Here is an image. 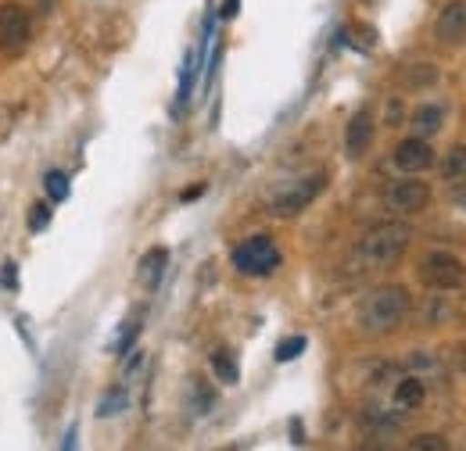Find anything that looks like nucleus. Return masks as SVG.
Masks as SVG:
<instances>
[{
	"label": "nucleus",
	"mask_w": 466,
	"mask_h": 451,
	"mask_svg": "<svg viewBox=\"0 0 466 451\" xmlns=\"http://www.w3.org/2000/svg\"><path fill=\"white\" fill-rule=\"evenodd\" d=\"M47 223H51V208L47 205H33L29 208V229L40 233V229H47Z\"/></svg>",
	"instance_id": "nucleus-21"
},
{
	"label": "nucleus",
	"mask_w": 466,
	"mask_h": 451,
	"mask_svg": "<svg viewBox=\"0 0 466 451\" xmlns=\"http://www.w3.org/2000/svg\"><path fill=\"white\" fill-rule=\"evenodd\" d=\"M409 448L412 451H449V445H445V437H438V434H420V437L409 441Z\"/></svg>",
	"instance_id": "nucleus-20"
},
{
	"label": "nucleus",
	"mask_w": 466,
	"mask_h": 451,
	"mask_svg": "<svg viewBox=\"0 0 466 451\" xmlns=\"http://www.w3.org/2000/svg\"><path fill=\"white\" fill-rule=\"evenodd\" d=\"M137 330H140V323H137V319H133V323H126V330H122V337H118V351H126V347H129V344H133V337H137Z\"/></svg>",
	"instance_id": "nucleus-23"
},
{
	"label": "nucleus",
	"mask_w": 466,
	"mask_h": 451,
	"mask_svg": "<svg viewBox=\"0 0 466 451\" xmlns=\"http://www.w3.org/2000/svg\"><path fill=\"white\" fill-rule=\"evenodd\" d=\"M212 373H216L223 384H237L240 369H237V358H233V351H227V347L212 351Z\"/></svg>",
	"instance_id": "nucleus-14"
},
{
	"label": "nucleus",
	"mask_w": 466,
	"mask_h": 451,
	"mask_svg": "<svg viewBox=\"0 0 466 451\" xmlns=\"http://www.w3.org/2000/svg\"><path fill=\"white\" fill-rule=\"evenodd\" d=\"M427 201H431V186L420 183V179H399V183H391L388 194H384L388 212H399V215H412V212L427 208Z\"/></svg>",
	"instance_id": "nucleus-7"
},
{
	"label": "nucleus",
	"mask_w": 466,
	"mask_h": 451,
	"mask_svg": "<svg viewBox=\"0 0 466 451\" xmlns=\"http://www.w3.org/2000/svg\"><path fill=\"white\" fill-rule=\"evenodd\" d=\"M420 276H423V283H431L434 290H456V286L466 283V266L456 255H449V251H434V255L423 258Z\"/></svg>",
	"instance_id": "nucleus-6"
},
{
	"label": "nucleus",
	"mask_w": 466,
	"mask_h": 451,
	"mask_svg": "<svg viewBox=\"0 0 466 451\" xmlns=\"http://www.w3.org/2000/svg\"><path fill=\"white\" fill-rule=\"evenodd\" d=\"M323 186H327V175H323V172H312V175H301V179H294V183H284V186L273 194V201H269V215L291 219L298 212H305V208L323 194Z\"/></svg>",
	"instance_id": "nucleus-3"
},
{
	"label": "nucleus",
	"mask_w": 466,
	"mask_h": 451,
	"mask_svg": "<svg viewBox=\"0 0 466 451\" xmlns=\"http://www.w3.org/2000/svg\"><path fill=\"white\" fill-rule=\"evenodd\" d=\"M409 236H412V229L406 223H377L351 251V269L355 273H377V269L395 266L406 255Z\"/></svg>",
	"instance_id": "nucleus-2"
},
{
	"label": "nucleus",
	"mask_w": 466,
	"mask_h": 451,
	"mask_svg": "<svg viewBox=\"0 0 466 451\" xmlns=\"http://www.w3.org/2000/svg\"><path fill=\"white\" fill-rule=\"evenodd\" d=\"M409 316V290L399 283H384L377 290H370L359 308H355V326L366 337H384L391 330H399Z\"/></svg>",
	"instance_id": "nucleus-1"
},
{
	"label": "nucleus",
	"mask_w": 466,
	"mask_h": 451,
	"mask_svg": "<svg viewBox=\"0 0 466 451\" xmlns=\"http://www.w3.org/2000/svg\"><path fill=\"white\" fill-rule=\"evenodd\" d=\"M126 405H129V395H126V387H112L108 395L97 401V416H105V419H108V416H118Z\"/></svg>",
	"instance_id": "nucleus-16"
},
{
	"label": "nucleus",
	"mask_w": 466,
	"mask_h": 451,
	"mask_svg": "<svg viewBox=\"0 0 466 451\" xmlns=\"http://www.w3.org/2000/svg\"><path fill=\"white\" fill-rule=\"evenodd\" d=\"M201 194H205V186H194V190H183L179 197H183V201H194V197H201Z\"/></svg>",
	"instance_id": "nucleus-25"
},
{
	"label": "nucleus",
	"mask_w": 466,
	"mask_h": 451,
	"mask_svg": "<svg viewBox=\"0 0 466 451\" xmlns=\"http://www.w3.org/2000/svg\"><path fill=\"white\" fill-rule=\"evenodd\" d=\"M166 269H169V251L166 247H151L144 258H140V266H137V276L140 283L147 286V290H155L162 276H166Z\"/></svg>",
	"instance_id": "nucleus-11"
},
{
	"label": "nucleus",
	"mask_w": 466,
	"mask_h": 451,
	"mask_svg": "<svg viewBox=\"0 0 466 451\" xmlns=\"http://www.w3.org/2000/svg\"><path fill=\"white\" fill-rule=\"evenodd\" d=\"M280 266V251L269 236H251L240 247H233V269L244 276H269Z\"/></svg>",
	"instance_id": "nucleus-4"
},
{
	"label": "nucleus",
	"mask_w": 466,
	"mask_h": 451,
	"mask_svg": "<svg viewBox=\"0 0 466 451\" xmlns=\"http://www.w3.org/2000/svg\"><path fill=\"white\" fill-rule=\"evenodd\" d=\"M412 129H416V136H434L438 129H441V108L438 105H423V108H416L412 112Z\"/></svg>",
	"instance_id": "nucleus-12"
},
{
	"label": "nucleus",
	"mask_w": 466,
	"mask_h": 451,
	"mask_svg": "<svg viewBox=\"0 0 466 451\" xmlns=\"http://www.w3.org/2000/svg\"><path fill=\"white\" fill-rule=\"evenodd\" d=\"M449 190H452V201H456L460 208H466V175L452 179V183H449Z\"/></svg>",
	"instance_id": "nucleus-22"
},
{
	"label": "nucleus",
	"mask_w": 466,
	"mask_h": 451,
	"mask_svg": "<svg viewBox=\"0 0 466 451\" xmlns=\"http://www.w3.org/2000/svg\"><path fill=\"white\" fill-rule=\"evenodd\" d=\"M370 144H373V115L355 112L349 129H345V151H349V158H362L370 151Z\"/></svg>",
	"instance_id": "nucleus-10"
},
{
	"label": "nucleus",
	"mask_w": 466,
	"mask_h": 451,
	"mask_svg": "<svg viewBox=\"0 0 466 451\" xmlns=\"http://www.w3.org/2000/svg\"><path fill=\"white\" fill-rule=\"evenodd\" d=\"M391 162H395V169L399 172L416 175V172H427L431 165H434V151H431V144H427L423 136H412V140H402V144L395 147Z\"/></svg>",
	"instance_id": "nucleus-8"
},
{
	"label": "nucleus",
	"mask_w": 466,
	"mask_h": 451,
	"mask_svg": "<svg viewBox=\"0 0 466 451\" xmlns=\"http://www.w3.org/2000/svg\"><path fill=\"white\" fill-rule=\"evenodd\" d=\"M44 186H47V194H51V201H65L68 197V175L61 169H51L44 175Z\"/></svg>",
	"instance_id": "nucleus-18"
},
{
	"label": "nucleus",
	"mask_w": 466,
	"mask_h": 451,
	"mask_svg": "<svg viewBox=\"0 0 466 451\" xmlns=\"http://www.w3.org/2000/svg\"><path fill=\"white\" fill-rule=\"evenodd\" d=\"M33 40V22L25 7L18 4H0V51L4 55H22Z\"/></svg>",
	"instance_id": "nucleus-5"
},
{
	"label": "nucleus",
	"mask_w": 466,
	"mask_h": 451,
	"mask_svg": "<svg viewBox=\"0 0 466 451\" xmlns=\"http://www.w3.org/2000/svg\"><path fill=\"white\" fill-rule=\"evenodd\" d=\"M434 36H438V44H445V47H452V44L466 40V4H463V0L445 4V11L438 15Z\"/></svg>",
	"instance_id": "nucleus-9"
},
{
	"label": "nucleus",
	"mask_w": 466,
	"mask_h": 451,
	"mask_svg": "<svg viewBox=\"0 0 466 451\" xmlns=\"http://www.w3.org/2000/svg\"><path fill=\"white\" fill-rule=\"evenodd\" d=\"M463 366H466V355H463Z\"/></svg>",
	"instance_id": "nucleus-27"
},
{
	"label": "nucleus",
	"mask_w": 466,
	"mask_h": 451,
	"mask_svg": "<svg viewBox=\"0 0 466 451\" xmlns=\"http://www.w3.org/2000/svg\"><path fill=\"white\" fill-rule=\"evenodd\" d=\"M212 401H216V395L205 387V380H190V412L194 416H205L212 408Z\"/></svg>",
	"instance_id": "nucleus-17"
},
{
	"label": "nucleus",
	"mask_w": 466,
	"mask_h": 451,
	"mask_svg": "<svg viewBox=\"0 0 466 451\" xmlns=\"http://www.w3.org/2000/svg\"><path fill=\"white\" fill-rule=\"evenodd\" d=\"M441 175H445V183H452V179H460L466 175V147H452L449 155H445V162H441Z\"/></svg>",
	"instance_id": "nucleus-15"
},
{
	"label": "nucleus",
	"mask_w": 466,
	"mask_h": 451,
	"mask_svg": "<svg viewBox=\"0 0 466 451\" xmlns=\"http://www.w3.org/2000/svg\"><path fill=\"white\" fill-rule=\"evenodd\" d=\"M420 401H423V380H416V376L399 380V387H395V405H399V408H416Z\"/></svg>",
	"instance_id": "nucleus-13"
},
{
	"label": "nucleus",
	"mask_w": 466,
	"mask_h": 451,
	"mask_svg": "<svg viewBox=\"0 0 466 451\" xmlns=\"http://www.w3.org/2000/svg\"><path fill=\"white\" fill-rule=\"evenodd\" d=\"M233 15H237V0H227L223 4V18H233Z\"/></svg>",
	"instance_id": "nucleus-26"
},
{
	"label": "nucleus",
	"mask_w": 466,
	"mask_h": 451,
	"mask_svg": "<svg viewBox=\"0 0 466 451\" xmlns=\"http://www.w3.org/2000/svg\"><path fill=\"white\" fill-rule=\"evenodd\" d=\"M15 269H18L15 262H7V266H4V276H0V283H4V286H11V283H15Z\"/></svg>",
	"instance_id": "nucleus-24"
},
{
	"label": "nucleus",
	"mask_w": 466,
	"mask_h": 451,
	"mask_svg": "<svg viewBox=\"0 0 466 451\" xmlns=\"http://www.w3.org/2000/svg\"><path fill=\"white\" fill-rule=\"evenodd\" d=\"M305 351V337H288L277 344V362H294Z\"/></svg>",
	"instance_id": "nucleus-19"
}]
</instances>
